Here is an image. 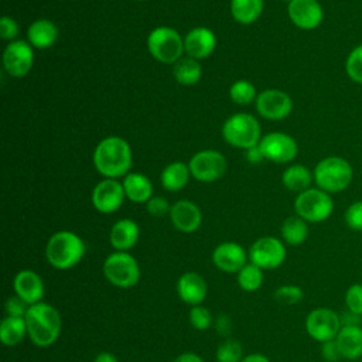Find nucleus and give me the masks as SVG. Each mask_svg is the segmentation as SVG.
<instances>
[{
  "instance_id": "nucleus-1",
  "label": "nucleus",
  "mask_w": 362,
  "mask_h": 362,
  "mask_svg": "<svg viewBox=\"0 0 362 362\" xmlns=\"http://www.w3.org/2000/svg\"><path fill=\"white\" fill-rule=\"evenodd\" d=\"M93 164L105 178L124 177L132 167V148L123 137H105L95 147Z\"/></svg>"
},
{
  "instance_id": "nucleus-2",
  "label": "nucleus",
  "mask_w": 362,
  "mask_h": 362,
  "mask_svg": "<svg viewBox=\"0 0 362 362\" xmlns=\"http://www.w3.org/2000/svg\"><path fill=\"white\" fill-rule=\"evenodd\" d=\"M27 332L31 342L40 348L51 346L57 342L62 328L59 311L44 301L28 307L25 314Z\"/></svg>"
},
{
  "instance_id": "nucleus-3",
  "label": "nucleus",
  "mask_w": 362,
  "mask_h": 362,
  "mask_svg": "<svg viewBox=\"0 0 362 362\" xmlns=\"http://www.w3.org/2000/svg\"><path fill=\"white\" fill-rule=\"evenodd\" d=\"M86 246L79 235L71 230H58L47 242L45 259L58 270L75 267L85 256Z\"/></svg>"
},
{
  "instance_id": "nucleus-4",
  "label": "nucleus",
  "mask_w": 362,
  "mask_h": 362,
  "mask_svg": "<svg viewBox=\"0 0 362 362\" xmlns=\"http://www.w3.org/2000/svg\"><path fill=\"white\" fill-rule=\"evenodd\" d=\"M313 175L314 182L320 189L328 194H338L351 185L354 168L344 157L328 156L315 164Z\"/></svg>"
},
{
  "instance_id": "nucleus-5",
  "label": "nucleus",
  "mask_w": 362,
  "mask_h": 362,
  "mask_svg": "<svg viewBox=\"0 0 362 362\" xmlns=\"http://www.w3.org/2000/svg\"><path fill=\"white\" fill-rule=\"evenodd\" d=\"M260 123L249 113H235L222 126L223 140L238 148L249 150L260 141Z\"/></svg>"
},
{
  "instance_id": "nucleus-6",
  "label": "nucleus",
  "mask_w": 362,
  "mask_h": 362,
  "mask_svg": "<svg viewBox=\"0 0 362 362\" xmlns=\"http://www.w3.org/2000/svg\"><path fill=\"white\" fill-rule=\"evenodd\" d=\"M147 49L154 59L161 64H175L182 58L184 37L167 25L157 27L147 37Z\"/></svg>"
},
{
  "instance_id": "nucleus-7",
  "label": "nucleus",
  "mask_w": 362,
  "mask_h": 362,
  "mask_svg": "<svg viewBox=\"0 0 362 362\" xmlns=\"http://www.w3.org/2000/svg\"><path fill=\"white\" fill-rule=\"evenodd\" d=\"M103 276L115 287L132 288L140 280V266L129 252L110 253L103 262Z\"/></svg>"
},
{
  "instance_id": "nucleus-8",
  "label": "nucleus",
  "mask_w": 362,
  "mask_h": 362,
  "mask_svg": "<svg viewBox=\"0 0 362 362\" xmlns=\"http://www.w3.org/2000/svg\"><path fill=\"white\" fill-rule=\"evenodd\" d=\"M296 215L308 223H320L327 221L334 212V199L331 194L311 187L300 192L294 199Z\"/></svg>"
},
{
  "instance_id": "nucleus-9",
  "label": "nucleus",
  "mask_w": 362,
  "mask_h": 362,
  "mask_svg": "<svg viewBox=\"0 0 362 362\" xmlns=\"http://www.w3.org/2000/svg\"><path fill=\"white\" fill-rule=\"evenodd\" d=\"M249 262L262 270H273L280 267L287 256L283 240L274 236H262L256 239L249 249Z\"/></svg>"
},
{
  "instance_id": "nucleus-10",
  "label": "nucleus",
  "mask_w": 362,
  "mask_h": 362,
  "mask_svg": "<svg viewBox=\"0 0 362 362\" xmlns=\"http://www.w3.org/2000/svg\"><path fill=\"white\" fill-rule=\"evenodd\" d=\"M341 327V315L328 307L314 308L305 317L307 334L320 344L335 339Z\"/></svg>"
},
{
  "instance_id": "nucleus-11",
  "label": "nucleus",
  "mask_w": 362,
  "mask_h": 362,
  "mask_svg": "<svg viewBox=\"0 0 362 362\" xmlns=\"http://www.w3.org/2000/svg\"><path fill=\"white\" fill-rule=\"evenodd\" d=\"M191 175L201 182H214L226 173L228 163L222 153L216 150H201L195 153L188 163Z\"/></svg>"
},
{
  "instance_id": "nucleus-12",
  "label": "nucleus",
  "mask_w": 362,
  "mask_h": 362,
  "mask_svg": "<svg viewBox=\"0 0 362 362\" xmlns=\"http://www.w3.org/2000/svg\"><path fill=\"white\" fill-rule=\"evenodd\" d=\"M259 147L264 160L280 164L293 161L298 153L297 141L290 134L281 132H272L263 136L259 141Z\"/></svg>"
},
{
  "instance_id": "nucleus-13",
  "label": "nucleus",
  "mask_w": 362,
  "mask_h": 362,
  "mask_svg": "<svg viewBox=\"0 0 362 362\" xmlns=\"http://www.w3.org/2000/svg\"><path fill=\"white\" fill-rule=\"evenodd\" d=\"M34 65V51L28 41L14 40L3 52V68L13 78L25 76Z\"/></svg>"
},
{
  "instance_id": "nucleus-14",
  "label": "nucleus",
  "mask_w": 362,
  "mask_h": 362,
  "mask_svg": "<svg viewBox=\"0 0 362 362\" xmlns=\"http://www.w3.org/2000/svg\"><path fill=\"white\" fill-rule=\"evenodd\" d=\"M257 113L267 120H283L293 110V100L288 93L280 89H266L255 100Z\"/></svg>"
},
{
  "instance_id": "nucleus-15",
  "label": "nucleus",
  "mask_w": 362,
  "mask_h": 362,
  "mask_svg": "<svg viewBox=\"0 0 362 362\" xmlns=\"http://www.w3.org/2000/svg\"><path fill=\"white\" fill-rule=\"evenodd\" d=\"M126 198L123 184L113 178H103L92 189V205L100 214L116 212Z\"/></svg>"
},
{
  "instance_id": "nucleus-16",
  "label": "nucleus",
  "mask_w": 362,
  "mask_h": 362,
  "mask_svg": "<svg viewBox=\"0 0 362 362\" xmlns=\"http://www.w3.org/2000/svg\"><path fill=\"white\" fill-rule=\"evenodd\" d=\"M290 21L300 30H315L324 20V10L318 0H291L287 4Z\"/></svg>"
},
{
  "instance_id": "nucleus-17",
  "label": "nucleus",
  "mask_w": 362,
  "mask_h": 362,
  "mask_svg": "<svg viewBox=\"0 0 362 362\" xmlns=\"http://www.w3.org/2000/svg\"><path fill=\"white\" fill-rule=\"evenodd\" d=\"M249 255L236 242H222L212 252L214 264L225 273H238L246 263Z\"/></svg>"
},
{
  "instance_id": "nucleus-18",
  "label": "nucleus",
  "mask_w": 362,
  "mask_h": 362,
  "mask_svg": "<svg viewBox=\"0 0 362 362\" xmlns=\"http://www.w3.org/2000/svg\"><path fill=\"white\" fill-rule=\"evenodd\" d=\"M13 287H14L16 296L24 300L28 305L42 301V297L45 293V286L41 276L31 269L20 270L14 276Z\"/></svg>"
},
{
  "instance_id": "nucleus-19",
  "label": "nucleus",
  "mask_w": 362,
  "mask_h": 362,
  "mask_svg": "<svg viewBox=\"0 0 362 362\" xmlns=\"http://www.w3.org/2000/svg\"><path fill=\"white\" fill-rule=\"evenodd\" d=\"M170 219L177 230L182 233H192L201 226L202 214L195 202L181 199L171 205Z\"/></svg>"
},
{
  "instance_id": "nucleus-20",
  "label": "nucleus",
  "mask_w": 362,
  "mask_h": 362,
  "mask_svg": "<svg viewBox=\"0 0 362 362\" xmlns=\"http://www.w3.org/2000/svg\"><path fill=\"white\" fill-rule=\"evenodd\" d=\"M216 47V37L212 30L206 27H195L184 37V51L187 57L194 59L208 58Z\"/></svg>"
},
{
  "instance_id": "nucleus-21",
  "label": "nucleus",
  "mask_w": 362,
  "mask_h": 362,
  "mask_svg": "<svg viewBox=\"0 0 362 362\" xmlns=\"http://www.w3.org/2000/svg\"><path fill=\"white\" fill-rule=\"evenodd\" d=\"M208 287L205 279L197 272H185L177 280V294L188 305H199L206 298Z\"/></svg>"
},
{
  "instance_id": "nucleus-22",
  "label": "nucleus",
  "mask_w": 362,
  "mask_h": 362,
  "mask_svg": "<svg viewBox=\"0 0 362 362\" xmlns=\"http://www.w3.org/2000/svg\"><path fill=\"white\" fill-rule=\"evenodd\" d=\"M140 236L139 225L129 218L116 221L109 232V243L117 252H127L136 246Z\"/></svg>"
},
{
  "instance_id": "nucleus-23",
  "label": "nucleus",
  "mask_w": 362,
  "mask_h": 362,
  "mask_svg": "<svg viewBox=\"0 0 362 362\" xmlns=\"http://www.w3.org/2000/svg\"><path fill=\"white\" fill-rule=\"evenodd\" d=\"M335 341L339 348L342 359L356 361L362 358V327L361 325L341 327L338 335L335 337Z\"/></svg>"
},
{
  "instance_id": "nucleus-24",
  "label": "nucleus",
  "mask_w": 362,
  "mask_h": 362,
  "mask_svg": "<svg viewBox=\"0 0 362 362\" xmlns=\"http://www.w3.org/2000/svg\"><path fill=\"white\" fill-rule=\"evenodd\" d=\"M58 28L47 18H38L33 21L27 28V40L33 48H49L57 42Z\"/></svg>"
},
{
  "instance_id": "nucleus-25",
  "label": "nucleus",
  "mask_w": 362,
  "mask_h": 362,
  "mask_svg": "<svg viewBox=\"0 0 362 362\" xmlns=\"http://www.w3.org/2000/svg\"><path fill=\"white\" fill-rule=\"evenodd\" d=\"M126 198L136 204H146L153 197V184L141 173H129L123 177Z\"/></svg>"
},
{
  "instance_id": "nucleus-26",
  "label": "nucleus",
  "mask_w": 362,
  "mask_h": 362,
  "mask_svg": "<svg viewBox=\"0 0 362 362\" xmlns=\"http://www.w3.org/2000/svg\"><path fill=\"white\" fill-rule=\"evenodd\" d=\"M281 182L288 191L300 194L311 188V184L314 182V175L313 171L305 165L291 164L283 171Z\"/></svg>"
},
{
  "instance_id": "nucleus-27",
  "label": "nucleus",
  "mask_w": 362,
  "mask_h": 362,
  "mask_svg": "<svg viewBox=\"0 0 362 362\" xmlns=\"http://www.w3.org/2000/svg\"><path fill=\"white\" fill-rule=\"evenodd\" d=\"M189 175H191V171L188 164L182 161L170 163L161 171V185L164 187V189L170 192L181 191L187 185Z\"/></svg>"
},
{
  "instance_id": "nucleus-28",
  "label": "nucleus",
  "mask_w": 362,
  "mask_h": 362,
  "mask_svg": "<svg viewBox=\"0 0 362 362\" xmlns=\"http://www.w3.org/2000/svg\"><path fill=\"white\" fill-rule=\"evenodd\" d=\"M28 337L24 317L6 315L0 324V341L6 346H16Z\"/></svg>"
},
{
  "instance_id": "nucleus-29",
  "label": "nucleus",
  "mask_w": 362,
  "mask_h": 362,
  "mask_svg": "<svg viewBox=\"0 0 362 362\" xmlns=\"http://www.w3.org/2000/svg\"><path fill=\"white\" fill-rule=\"evenodd\" d=\"M173 75L180 85L191 86L199 82L202 76V66L198 59L191 57H182L173 66Z\"/></svg>"
},
{
  "instance_id": "nucleus-30",
  "label": "nucleus",
  "mask_w": 362,
  "mask_h": 362,
  "mask_svg": "<svg viewBox=\"0 0 362 362\" xmlns=\"http://www.w3.org/2000/svg\"><path fill=\"white\" fill-rule=\"evenodd\" d=\"M263 0H230V14L240 24H252L263 13Z\"/></svg>"
},
{
  "instance_id": "nucleus-31",
  "label": "nucleus",
  "mask_w": 362,
  "mask_h": 362,
  "mask_svg": "<svg viewBox=\"0 0 362 362\" xmlns=\"http://www.w3.org/2000/svg\"><path fill=\"white\" fill-rule=\"evenodd\" d=\"M280 233L287 245L298 246L304 243L305 239L308 238V222L300 218L298 215L288 216L281 223Z\"/></svg>"
},
{
  "instance_id": "nucleus-32",
  "label": "nucleus",
  "mask_w": 362,
  "mask_h": 362,
  "mask_svg": "<svg viewBox=\"0 0 362 362\" xmlns=\"http://www.w3.org/2000/svg\"><path fill=\"white\" fill-rule=\"evenodd\" d=\"M236 274V281L239 287L247 293L256 291L263 283V270L252 262L246 263Z\"/></svg>"
},
{
  "instance_id": "nucleus-33",
  "label": "nucleus",
  "mask_w": 362,
  "mask_h": 362,
  "mask_svg": "<svg viewBox=\"0 0 362 362\" xmlns=\"http://www.w3.org/2000/svg\"><path fill=\"white\" fill-rule=\"evenodd\" d=\"M229 96L233 103L243 106V105H249L253 100H256L257 93H256V89L252 82H249L246 79H239L230 85Z\"/></svg>"
},
{
  "instance_id": "nucleus-34",
  "label": "nucleus",
  "mask_w": 362,
  "mask_h": 362,
  "mask_svg": "<svg viewBox=\"0 0 362 362\" xmlns=\"http://www.w3.org/2000/svg\"><path fill=\"white\" fill-rule=\"evenodd\" d=\"M215 358L216 362H240L243 358V348L236 339L226 338L216 348Z\"/></svg>"
},
{
  "instance_id": "nucleus-35",
  "label": "nucleus",
  "mask_w": 362,
  "mask_h": 362,
  "mask_svg": "<svg viewBox=\"0 0 362 362\" xmlns=\"http://www.w3.org/2000/svg\"><path fill=\"white\" fill-rule=\"evenodd\" d=\"M345 72L352 82L362 85V44L354 47L346 55Z\"/></svg>"
},
{
  "instance_id": "nucleus-36",
  "label": "nucleus",
  "mask_w": 362,
  "mask_h": 362,
  "mask_svg": "<svg viewBox=\"0 0 362 362\" xmlns=\"http://www.w3.org/2000/svg\"><path fill=\"white\" fill-rule=\"evenodd\" d=\"M188 320H189V324L192 325V328H195L197 331H206L214 324L212 313L206 307H204L201 304L199 305H194V307L189 308Z\"/></svg>"
},
{
  "instance_id": "nucleus-37",
  "label": "nucleus",
  "mask_w": 362,
  "mask_h": 362,
  "mask_svg": "<svg viewBox=\"0 0 362 362\" xmlns=\"http://www.w3.org/2000/svg\"><path fill=\"white\" fill-rule=\"evenodd\" d=\"M304 297V291L300 286L296 284H284L280 286L276 291H274V298L281 303V304H287V305H294L297 303H300Z\"/></svg>"
},
{
  "instance_id": "nucleus-38",
  "label": "nucleus",
  "mask_w": 362,
  "mask_h": 362,
  "mask_svg": "<svg viewBox=\"0 0 362 362\" xmlns=\"http://www.w3.org/2000/svg\"><path fill=\"white\" fill-rule=\"evenodd\" d=\"M344 301L348 311L362 317V283L351 284L344 294Z\"/></svg>"
},
{
  "instance_id": "nucleus-39",
  "label": "nucleus",
  "mask_w": 362,
  "mask_h": 362,
  "mask_svg": "<svg viewBox=\"0 0 362 362\" xmlns=\"http://www.w3.org/2000/svg\"><path fill=\"white\" fill-rule=\"evenodd\" d=\"M345 225L355 232H362V199L352 202L344 212Z\"/></svg>"
},
{
  "instance_id": "nucleus-40",
  "label": "nucleus",
  "mask_w": 362,
  "mask_h": 362,
  "mask_svg": "<svg viewBox=\"0 0 362 362\" xmlns=\"http://www.w3.org/2000/svg\"><path fill=\"white\" fill-rule=\"evenodd\" d=\"M146 209L151 216L160 218L164 216L167 214H170V204L164 197H151L147 202H146Z\"/></svg>"
},
{
  "instance_id": "nucleus-41",
  "label": "nucleus",
  "mask_w": 362,
  "mask_h": 362,
  "mask_svg": "<svg viewBox=\"0 0 362 362\" xmlns=\"http://www.w3.org/2000/svg\"><path fill=\"white\" fill-rule=\"evenodd\" d=\"M18 35V24L10 16H3L0 20V37L4 41H14Z\"/></svg>"
},
{
  "instance_id": "nucleus-42",
  "label": "nucleus",
  "mask_w": 362,
  "mask_h": 362,
  "mask_svg": "<svg viewBox=\"0 0 362 362\" xmlns=\"http://www.w3.org/2000/svg\"><path fill=\"white\" fill-rule=\"evenodd\" d=\"M28 307L30 305L18 296H11L6 300V313L11 317H25Z\"/></svg>"
},
{
  "instance_id": "nucleus-43",
  "label": "nucleus",
  "mask_w": 362,
  "mask_h": 362,
  "mask_svg": "<svg viewBox=\"0 0 362 362\" xmlns=\"http://www.w3.org/2000/svg\"><path fill=\"white\" fill-rule=\"evenodd\" d=\"M321 355L327 362H338L339 359H342L335 339L321 344Z\"/></svg>"
},
{
  "instance_id": "nucleus-44",
  "label": "nucleus",
  "mask_w": 362,
  "mask_h": 362,
  "mask_svg": "<svg viewBox=\"0 0 362 362\" xmlns=\"http://www.w3.org/2000/svg\"><path fill=\"white\" fill-rule=\"evenodd\" d=\"M215 327L221 335H223V337L229 335L230 328H232V321H230L229 315H219L215 321Z\"/></svg>"
},
{
  "instance_id": "nucleus-45",
  "label": "nucleus",
  "mask_w": 362,
  "mask_h": 362,
  "mask_svg": "<svg viewBox=\"0 0 362 362\" xmlns=\"http://www.w3.org/2000/svg\"><path fill=\"white\" fill-rule=\"evenodd\" d=\"M341 324L342 327H351V325H361V315L354 314L346 310V313L341 314Z\"/></svg>"
},
{
  "instance_id": "nucleus-46",
  "label": "nucleus",
  "mask_w": 362,
  "mask_h": 362,
  "mask_svg": "<svg viewBox=\"0 0 362 362\" xmlns=\"http://www.w3.org/2000/svg\"><path fill=\"white\" fill-rule=\"evenodd\" d=\"M246 160L250 161V163H253V164H256V163L264 160V157H263V154H262V151H260L259 144L255 146V147H252V148H249V150H246Z\"/></svg>"
},
{
  "instance_id": "nucleus-47",
  "label": "nucleus",
  "mask_w": 362,
  "mask_h": 362,
  "mask_svg": "<svg viewBox=\"0 0 362 362\" xmlns=\"http://www.w3.org/2000/svg\"><path fill=\"white\" fill-rule=\"evenodd\" d=\"M173 362H204V359L194 352H184L173 359Z\"/></svg>"
},
{
  "instance_id": "nucleus-48",
  "label": "nucleus",
  "mask_w": 362,
  "mask_h": 362,
  "mask_svg": "<svg viewBox=\"0 0 362 362\" xmlns=\"http://www.w3.org/2000/svg\"><path fill=\"white\" fill-rule=\"evenodd\" d=\"M93 362H119V361L113 354H110L107 351H102L93 358Z\"/></svg>"
},
{
  "instance_id": "nucleus-49",
  "label": "nucleus",
  "mask_w": 362,
  "mask_h": 362,
  "mask_svg": "<svg viewBox=\"0 0 362 362\" xmlns=\"http://www.w3.org/2000/svg\"><path fill=\"white\" fill-rule=\"evenodd\" d=\"M240 362H270V359L262 354H249L243 356Z\"/></svg>"
},
{
  "instance_id": "nucleus-50",
  "label": "nucleus",
  "mask_w": 362,
  "mask_h": 362,
  "mask_svg": "<svg viewBox=\"0 0 362 362\" xmlns=\"http://www.w3.org/2000/svg\"><path fill=\"white\" fill-rule=\"evenodd\" d=\"M281 1H287V4H288L291 0H281Z\"/></svg>"
},
{
  "instance_id": "nucleus-51",
  "label": "nucleus",
  "mask_w": 362,
  "mask_h": 362,
  "mask_svg": "<svg viewBox=\"0 0 362 362\" xmlns=\"http://www.w3.org/2000/svg\"><path fill=\"white\" fill-rule=\"evenodd\" d=\"M134 1H146V0H134Z\"/></svg>"
},
{
  "instance_id": "nucleus-52",
  "label": "nucleus",
  "mask_w": 362,
  "mask_h": 362,
  "mask_svg": "<svg viewBox=\"0 0 362 362\" xmlns=\"http://www.w3.org/2000/svg\"><path fill=\"white\" fill-rule=\"evenodd\" d=\"M361 362H362V358H361Z\"/></svg>"
}]
</instances>
